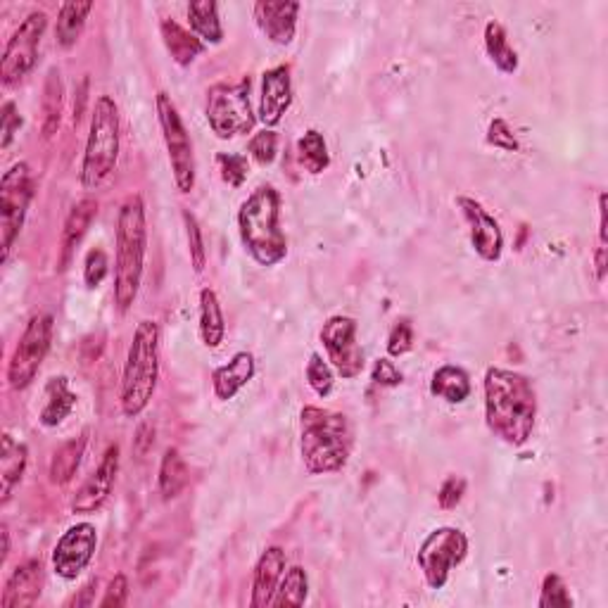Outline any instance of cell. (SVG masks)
I'll use <instances>...</instances> for the list:
<instances>
[{"label": "cell", "instance_id": "obj_1", "mask_svg": "<svg viewBox=\"0 0 608 608\" xmlns=\"http://www.w3.org/2000/svg\"><path fill=\"white\" fill-rule=\"evenodd\" d=\"M485 418L487 426L506 445L523 447L535 430L537 395L532 383L509 369H487L485 373Z\"/></svg>", "mask_w": 608, "mask_h": 608}, {"label": "cell", "instance_id": "obj_2", "mask_svg": "<svg viewBox=\"0 0 608 608\" xmlns=\"http://www.w3.org/2000/svg\"><path fill=\"white\" fill-rule=\"evenodd\" d=\"M148 226L141 195H129L117 217V264H114V302L119 312H129L143 281Z\"/></svg>", "mask_w": 608, "mask_h": 608}, {"label": "cell", "instance_id": "obj_3", "mask_svg": "<svg viewBox=\"0 0 608 608\" xmlns=\"http://www.w3.org/2000/svg\"><path fill=\"white\" fill-rule=\"evenodd\" d=\"M352 426L345 414L321 407L302 409L300 449L302 461L312 475L342 471L352 452Z\"/></svg>", "mask_w": 608, "mask_h": 608}, {"label": "cell", "instance_id": "obj_4", "mask_svg": "<svg viewBox=\"0 0 608 608\" xmlns=\"http://www.w3.org/2000/svg\"><path fill=\"white\" fill-rule=\"evenodd\" d=\"M238 228L243 245L262 266H274L288 252V240L281 228V198L274 186H259L240 205Z\"/></svg>", "mask_w": 608, "mask_h": 608}, {"label": "cell", "instance_id": "obj_5", "mask_svg": "<svg viewBox=\"0 0 608 608\" xmlns=\"http://www.w3.org/2000/svg\"><path fill=\"white\" fill-rule=\"evenodd\" d=\"M160 378V328L155 321L143 319L133 331L122 378V411L136 418L148 409Z\"/></svg>", "mask_w": 608, "mask_h": 608}, {"label": "cell", "instance_id": "obj_6", "mask_svg": "<svg viewBox=\"0 0 608 608\" xmlns=\"http://www.w3.org/2000/svg\"><path fill=\"white\" fill-rule=\"evenodd\" d=\"M119 157V110L110 95L95 100L88 131L84 164H81V183L86 190L103 186L107 176L117 167Z\"/></svg>", "mask_w": 608, "mask_h": 608}, {"label": "cell", "instance_id": "obj_7", "mask_svg": "<svg viewBox=\"0 0 608 608\" xmlns=\"http://www.w3.org/2000/svg\"><path fill=\"white\" fill-rule=\"evenodd\" d=\"M207 122L219 138H236L252 131L255 114L250 107V81L217 84L207 93Z\"/></svg>", "mask_w": 608, "mask_h": 608}, {"label": "cell", "instance_id": "obj_8", "mask_svg": "<svg viewBox=\"0 0 608 608\" xmlns=\"http://www.w3.org/2000/svg\"><path fill=\"white\" fill-rule=\"evenodd\" d=\"M31 198H34V179H31L29 164H12L0 181V247H3L0 259L3 262L10 257L12 245L22 231Z\"/></svg>", "mask_w": 608, "mask_h": 608}, {"label": "cell", "instance_id": "obj_9", "mask_svg": "<svg viewBox=\"0 0 608 608\" xmlns=\"http://www.w3.org/2000/svg\"><path fill=\"white\" fill-rule=\"evenodd\" d=\"M468 556V537L459 528H437L423 540L418 549V566L423 570L430 589H442L447 585L449 573L464 563Z\"/></svg>", "mask_w": 608, "mask_h": 608}, {"label": "cell", "instance_id": "obj_10", "mask_svg": "<svg viewBox=\"0 0 608 608\" xmlns=\"http://www.w3.org/2000/svg\"><path fill=\"white\" fill-rule=\"evenodd\" d=\"M157 117H160L162 136L169 150V162L171 171H174L176 188H179L181 193H190L195 186L193 143H190L186 126L181 122L179 110L171 103L167 93H157Z\"/></svg>", "mask_w": 608, "mask_h": 608}, {"label": "cell", "instance_id": "obj_11", "mask_svg": "<svg viewBox=\"0 0 608 608\" xmlns=\"http://www.w3.org/2000/svg\"><path fill=\"white\" fill-rule=\"evenodd\" d=\"M50 340H53V316L34 314L24 328L19 345L8 366V380L15 390H24L36 378L43 359L48 357Z\"/></svg>", "mask_w": 608, "mask_h": 608}, {"label": "cell", "instance_id": "obj_12", "mask_svg": "<svg viewBox=\"0 0 608 608\" xmlns=\"http://www.w3.org/2000/svg\"><path fill=\"white\" fill-rule=\"evenodd\" d=\"M48 17L46 12L34 10L27 15L19 29L12 34V38L5 46L3 62H0V76H3V84L12 86L27 76L34 69L38 60V46H41V38L46 34Z\"/></svg>", "mask_w": 608, "mask_h": 608}, {"label": "cell", "instance_id": "obj_13", "mask_svg": "<svg viewBox=\"0 0 608 608\" xmlns=\"http://www.w3.org/2000/svg\"><path fill=\"white\" fill-rule=\"evenodd\" d=\"M321 342L328 361L342 378H357L364 371V352L357 345V321L350 316H331L323 323Z\"/></svg>", "mask_w": 608, "mask_h": 608}, {"label": "cell", "instance_id": "obj_14", "mask_svg": "<svg viewBox=\"0 0 608 608\" xmlns=\"http://www.w3.org/2000/svg\"><path fill=\"white\" fill-rule=\"evenodd\" d=\"M95 547H98V532L91 523H76L57 540L53 551V570L62 580H76L81 570L91 563Z\"/></svg>", "mask_w": 608, "mask_h": 608}, {"label": "cell", "instance_id": "obj_15", "mask_svg": "<svg viewBox=\"0 0 608 608\" xmlns=\"http://www.w3.org/2000/svg\"><path fill=\"white\" fill-rule=\"evenodd\" d=\"M456 205L464 212V219L468 221V228H471L473 250L478 252L485 262H497L504 250V233L502 228H499L497 219H494L478 200L466 198V195H459Z\"/></svg>", "mask_w": 608, "mask_h": 608}, {"label": "cell", "instance_id": "obj_16", "mask_svg": "<svg viewBox=\"0 0 608 608\" xmlns=\"http://www.w3.org/2000/svg\"><path fill=\"white\" fill-rule=\"evenodd\" d=\"M119 471V447L110 445L105 449L103 459H100L98 468L93 475H88V480L81 485V490L76 492L72 499V511L74 513H93L110 499L114 480H117Z\"/></svg>", "mask_w": 608, "mask_h": 608}, {"label": "cell", "instance_id": "obj_17", "mask_svg": "<svg viewBox=\"0 0 608 608\" xmlns=\"http://www.w3.org/2000/svg\"><path fill=\"white\" fill-rule=\"evenodd\" d=\"M297 12H300V3H293V0H259L255 5V19L259 29L264 31L269 41L278 43V46L293 43Z\"/></svg>", "mask_w": 608, "mask_h": 608}, {"label": "cell", "instance_id": "obj_18", "mask_svg": "<svg viewBox=\"0 0 608 608\" xmlns=\"http://www.w3.org/2000/svg\"><path fill=\"white\" fill-rule=\"evenodd\" d=\"M293 103V84L288 67H274L264 72L262 100H259V119L266 126H276Z\"/></svg>", "mask_w": 608, "mask_h": 608}, {"label": "cell", "instance_id": "obj_19", "mask_svg": "<svg viewBox=\"0 0 608 608\" xmlns=\"http://www.w3.org/2000/svg\"><path fill=\"white\" fill-rule=\"evenodd\" d=\"M41 585H43L41 561L22 563V566H17L15 570H12L8 582H5L0 606H3V608H29V606H34L36 599L41 597Z\"/></svg>", "mask_w": 608, "mask_h": 608}, {"label": "cell", "instance_id": "obj_20", "mask_svg": "<svg viewBox=\"0 0 608 608\" xmlns=\"http://www.w3.org/2000/svg\"><path fill=\"white\" fill-rule=\"evenodd\" d=\"M285 570V551L281 547H269L259 556L252 580V608H266L276 597V589L281 585Z\"/></svg>", "mask_w": 608, "mask_h": 608}, {"label": "cell", "instance_id": "obj_21", "mask_svg": "<svg viewBox=\"0 0 608 608\" xmlns=\"http://www.w3.org/2000/svg\"><path fill=\"white\" fill-rule=\"evenodd\" d=\"M95 214H98V202L93 198L79 200L69 212V217L65 221V228H62V245H60V271H65L69 264H72L76 245L84 240V236L91 228Z\"/></svg>", "mask_w": 608, "mask_h": 608}, {"label": "cell", "instance_id": "obj_22", "mask_svg": "<svg viewBox=\"0 0 608 608\" xmlns=\"http://www.w3.org/2000/svg\"><path fill=\"white\" fill-rule=\"evenodd\" d=\"M252 376H255V357H252L250 352L233 354L228 364L219 366V369L214 371V395H217L221 402H228V399L236 397L238 392L250 383Z\"/></svg>", "mask_w": 608, "mask_h": 608}, {"label": "cell", "instance_id": "obj_23", "mask_svg": "<svg viewBox=\"0 0 608 608\" xmlns=\"http://www.w3.org/2000/svg\"><path fill=\"white\" fill-rule=\"evenodd\" d=\"M29 464V449L22 442L12 440V435H3L0 447V483H3V504L12 497V490L22 483V475Z\"/></svg>", "mask_w": 608, "mask_h": 608}, {"label": "cell", "instance_id": "obj_24", "mask_svg": "<svg viewBox=\"0 0 608 608\" xmlns=\"http://www.w3.org/2000/svg\"><path fill=\"white\" fill-rule=\"evenodd\" d=\"M160 31H162V41H164V46H167L169 55L174 57L179 65H190V62H193L195 57L205 50V43H202L195 34H190V31L183 29L179 22H174V19H162Z\"/></svg>", "mask_w": 608, "mask_h": 608}, {"label": "cell", "instance_id": "obj_25", "mask_svg": "<svg viewBox=\"0 0 608 608\" xmlns=\"http://www.w3.org/2000/svg\"><path fill=\"white\" fill-rule=\"evenodd\" d=\"M226 323L224 314H221L219 297L212 288L200 290V338L209 350H217L224 342Z\"/></svg>", "mask_w": 608, "mask_h": 608}, {"label": "cell", "instance_id": "obj_26", "mask_svg": "<svg viewBox=\"0 0 608 608\" xmlns=\"http://www.w3.org/2000/svg\"><path fill=\"white\" fill-rule=\"evenodd\" d=\"M74 404L76 395L69 390V380L65 376L53 378L46 388V407L41 409V423L46 428L60 426V423L72 414Z\"/></svg>", "mask_w": 608, "mask_h": 608}, {"label": "cell", "instance_id": "obj_27", "mask_svg": "<svg viewBox=\"0 0 608 608\" xmlns=\"http://www.w3.org/2000/svg\"><path fill=\"white\" fill-rule=\"evenodd\" d=\"M430 392L449 404H461L471 395V380H468V373L459 369V366H440L433 373V380H430Z\"/></svg>", "mask_w": 608, "mask_h": 608}, {"label": "cell", "instance_id": "obj_28", "mask_svg": "<svg viewBox=\"0 0 608 608\" xmlns=\"http://www.w3.org/2000/svg\"><path fill=\"white\" fill-rule=\"evenodd\" d=\"M188 22L202 43H221L224 29L219 22V5L214 0H195L188 5Z\"/></svg>", "mask_w": 608, "mask_h": 608}, {"label": "cell", "instance_id": "obj_29", "mask_svg": "<svg viewBox=\"0 0 608 608\" xmlns=\"http://www.w3.org/2000/svg\"><path fill=\"white\" fill-rule=\"evenodd\" d=\"M93 3L86 0V3H65L60 8V15H57V46L60 48H72L76 41H79L81 31L86 27V19L91 15Z\"/></svg>", "mask_w": 608, "mask_h": 608}, {"label": "cell", "instance_id": "obj_30", "mask_svg": "<svg viewBox=\"0 0 608 608\" xmlns=\"http://www.w3.org/2000/svg\"><path fill=\"white\" fill-rule=\"evenodd\" d=\"M86 442L88 437L84 433L74 437V440L65 442V445L53 454V461H50V480H53L55 485H67L69 480L74 478L81 466V456H84Z\"/></svg>", "mask_w": 608, "mask_h": 608}, {"label": "cell", "instance_id": "obj_31", "mask_svg": "<svg viewBox=\"0 0 608 608\" xmlns=\"http://www.w3.org/2000/svg\"><path fill=\"white\" fill-rule=\"evenodd\" d=\"M62 95H65V86H62V76L60 69L50 67L48 69V79L46 88H43V136L53 138L55 131L60 129V119H62Z\"/></svg>", "mask_w": 608, "mask_h": 608}, {"label": "cell", "instance_id": "obj_32", "mask_svg": "<svg viewBox=\"0 0 608 608\" xmlns=\"http://www.w3.org/2000/svg\"><path fill=\"white\" fill-rule=\"evenodd\" d=\"M485 48L487 55L492 57L494 67L504 74H513L518 69V55L509 46V38L499 22H487L485 27Z\"/></svg>", "mask_w": 608, "mask_h": 608}, {"label": "cell", "instance_id": "obj_33", "mask_svg": "<svg viewBox=\"0 0 608 608\" xmlns=\"http://www.w3.org/2000/svg\"><path fill=\"white\" fill-rule=\"evenodd\" d=\"M188 483V468L186 461H183V456L179 454V449L169 447L167 452L162 456V464H160V494L162 499H174L179 497L183 487Z\"/></svg>", "mask_w": 608, "mask_h": 608}, {"label": "cell", "instance_id": "obj_34", "mask_svg": "<svg viewBox=\"0 0 608 608\" xmlns=\"http://www.w3.org/2000/svg\"><path fill=\"white\" fill-rule=\"evenodd\" d=\"M297 155H300L302 167L307 169L309 174H321V171L331 164L326 141H323V136L316 129H309L300 141H297Z\"/></svg>", "mask_w": 608, "mask_h": 608}, {"label": "cell", "instance_id": "obj_35", "mask_svg": "<svg viewBox=\"0 0 608 608\" xmlns=\"http://www.w3.org/2000/svg\"><path fill=\"white\" fill-rule=\"evenodd\" d=\"M309 594V580L307 573L300 566L290 568L281 580V585L276 589V597L271 601V606L285 608V606H302L307 601Z\"/></svg>", "mask_w": 608, "mask_h": 608}, {"label": "cell", "instance_id": "obj_36", "mask_svg": "<svg viewBox=\"0 0 608 608\" xmlns=\"http://www.w3.org/2000/svg\"><path fill=\"white\" fill-rule=\"evenodd\" d=\"M217 164L221 171V179H224L228 186L240 188L247 179V171H250V164H247L245 155H236V152H221L217 155Z\"/></svg>", "mask_w": 608, "mask_h": 608}, {"label": "cell", "instance_id": "obj_37", "mask_svg": "<svg viewBox=\"0 0 608 608\" xmlns=\"http://www.w3.org/2000/svg\"><path fill=\"white\" fill-rule=\"evenodd\" d=\"M183 221H186V233H188V252H190V264H193V269L202 274V269H205L207 262V250H205V240H202V228L198 224V219L193 217V214L183 212Z\"/></svg>", "mask_w": 608, "mask_h": 608}, {"label": "cell", "instance_id": "obj_38", "mask_svg": "<svg viewBox=\"0 0 608 608\" xmlns=\"http://www.w3.org/2000/svg\"><path fill=\"white\" fill-rule=\"evenodd\" d=\"M307 383L312 385V390L319 397H328L333 390V371L326 361L321 359V354H312L307 364Z\"/></svg>", "mask_w": 608, "mask_h": 608}, {"label": "cell", "instance_id": "obj_39", "mask_svg": "<svg viewBox=\"0 0 608 608\" xmlns=\"http://www.w3.org/2000/svg\"><path fill=\"white\" fill-rule=\"evenodd\" d=\"M542 608H570L573 599H570L566 585L556 573H549L542 582V597H540Z\"/></svg>", "mask_w": 608, "mask_h": 608}, {"label": "cell", "instance_id": "obj_40", "mask_svg": "<svg viewBox=\"0 0 608 608\" xmlns=\"http://www.w3.org/2000/svg\"><path fill=\"white\" fill-rule=\"evenodd\" d=\"M247 150H250L252 160H255L257 164H262V167H266V164H271L276 160V152H278V136L274 131H259L255 138H252L250 145H247Z\"/></svg>", "mask_w": 608, "mask_h": 608}, {"label": "cell", "instance_id": "obj_41", "mask_svg": "<svg viewBox=\"0 0 608 608\" xmlns=\"http://www.w3.org/2000/svg\"><path fill=\"white\" fill-rule=\"evenodd\" d=\"M107 271H110V262H107V255L100 247H95L86 255V266H84V281L88 288H98L100 283L105 281Z\"/></svg>", "mask_w": 608, "mask_h": 608}, {"label": "cell", "instance_id": "obj_42", "mask_svg": "<svg viewBox=\"0 0 608 608\" xmlns=\"http://www.w3.org/2000/svg\"><path fill=\"white\" fill-rule=\"evenodd\" d=\"M411 347H414V328H411L407 319L397 321L388 338V354L390 357H402Z\"/></svg>", "mask_w": 608, "mask_h": 608}, {"label": "cell", "instance_id": "obj_43", "mask_svg": "<svg viewBox=\"0 0 608 608\" xmlns=\"http://www.w3.org/2000/svg\"><path fill=\"white\" fill-rule=\"evenodd\" d=\"M466 492V480L459 478V475H452V478H447L445 483H442L440 492H437V502H440L442 509H456L459 506L461 499H464Z\"/></svg>", "mask_w": 608, "mask_h": 608}, {"label": "cell", "instance_id": "obj_44", "mask_svg": "<svg viewBox=\"0 0 608 608\" xmlns=\"http://www.w3.org/2000/svg\"><path fill=\"white\" fill-rule=\"evenodd\" d=\"M487 143L494 145V148H502L509 152L518 150L516 136H513V131L509 129V124H506L504 119H494V122L490 124V131H487Z\"/></svg>", "mask_w": 608, "mask_h": 608}, {"label": "cell", "instance_id": "obj_45", "mask_svg": "<svg viewBox=\"0 0 608 608\" xmlns=\"http://www.w3.org/2000/svg\"><path fill=\"white\" fill-rule=\"evenodd\" d=\"M126 599H129V580H126V575H114L110 587L105 589V597L100 601V606L103 608H122L126 604Z\"/></svg>", "mask_w": 608, "mask_h": 608}, {"label": "cell", "instance_id": "obj_46", "mask_svg": "<svg viewBox=\"0 0 608 608\" xmlns=\"http://www.w3.org/2000/svg\"><path fill=\"white\" fill-rule=\"evenodd\" d=\"M19 126H22V117H19L15 103H12V100H8V103L3 105V129H0V133H3V136H0V148H3V150L10 148L12 138H15V133L19 131Z\"/></svg>", "mask_w": 608, "mask_h": 608}, {"label": "cell", "instance_id": "obj_47", "mask_svg": "<svg viewBox=\"0 0 608 608\" xmlns=\"http://www.w3.org/2000/svg\"><path fill=\"white\" fill-rule=\"evenodd\" d=\"M373 380L378 385H388V388H395V385L402 383V373L390 359H378L376 366H373Z\"/></svg>", "mask_w": 608, "mask_h": 608}, {"label": "cell", "instance_id": "obj_48", "mask_svg": "<svg viewBox=\"0 0 608 608\" xmlns=\"http://www.w3.org/2000/svg\"><path fill=\"white\" fill-rule=\"evenodd\" d=\"M150 437H155V428L150 426V423H143L141 428H138V437H136V442H133V445H136V452L138 454H145L148 452V449L152 447V440Z\"/></svg>", "mask_w": 608, "mask_h": 608}, {"label": "cell", "instance_id": "obj_49", "mask_svg": "<svg viewBox=\"0 0 608 608\" xmlns=\"http://www.w3.org/2000/svg\"><path fill=\"white\" fill-rule=\"evenodd\" d=\"M0 537H3V554H0V566H3L5 563V559H8V554H10V535H8V528H0Z\"/></svg>", "mask_w": 608, "mask_h": 608}]
</instances>
